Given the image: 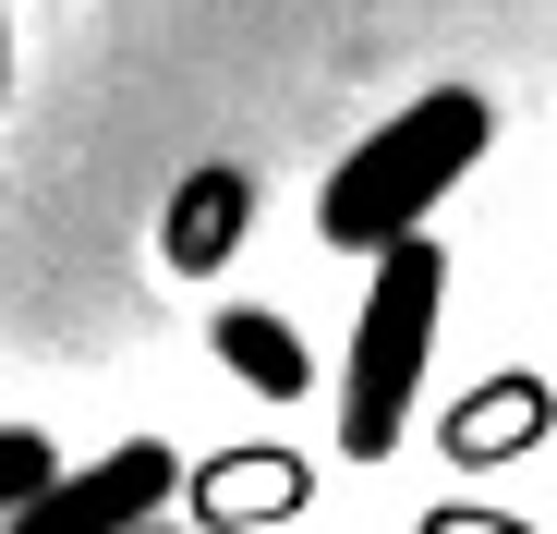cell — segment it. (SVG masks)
<instances>
[{
	"mask_svg": "<svg viewBox=\"0 0 557 534\" xmlns=\"http://www.w3.org/2000/svg\"><path fill=\"white\" fill-rule=\"evenodd\" d=\"M485 146H497V98H485V85H436V98L388 110L376 134H351V158L327 170V195H315V231L339 255H388V243H412L436 219V195Z\"/></svg>",
	"mask_w": 557,
	"mask_h": 534,
	"instance_id": "1",
	"label": "cell"
},
{
	"mask_svg": "<svg viewBox=\"0 0 557 534\" xmlns=\"http://www.w3.org/2000/svg\"><path fill=\"white\" fill-rule=\"evenodd\" d=\"M448 316V243L412 231L376 255V280L351 304V377H339V462H388L412 437V389H424V352Z\"/></svg>",
	"mask_w": 557,
	"mask_h": 534,
	"instance_id": "2",
	"label": "cell"
},
{
	"mask_svg": "<svg viewBox=\"0 0 557 534\" xmlns=\"http://www.w3.org/2000/svg\"><path fill=\"white\" fill-rule=\"evenodd\" d=\"M170 486H182L170 437H122V450L49 474L25 510H0V534H158L170 522Z\"/></svg>",
	"mask_w": 557,
	"mask_h": 534,
	"instance_id": "3",
	"label": "cell"
},
{
	"mask_svg": "<svg viewBox=\"0 0 557 534\" xmlns=\"http://www.w3.org/2000/svg\"><path fill=\"white\" fill-rule=\"evenodd\" d=\"M557 437V389L533 377V365H497L485 389H460L448 413H436V450L460 462V474H509V462H533Z\"/></svg>",
	"mask_w": 557,
	"mask_h": 534,
	"instance_id": "4",
	"label": "cell"
},
{
	"mask_svg": "<svg viewBox=\"0 0 557 534\" xmlns=\"http://www.w3.org/2000/svg\"><path fill=\"white\" fill-rule=\"evenodd\" d=\"M243 231H255V170H243V158H195V170L170 183V207H158L170 280H219V267L243 255Z\"/></svg>",
	"mask_w": 557,
	"mask_h": 534,
	"instance_id": "5",
	"label": "cell"
},
{
	"mask_svg": "<svg viewBox=\"0 0 557 534\" xmlns=\"http://www.w3.org/2000/svg\"><path fill=\"white\" fill-rule=\"evenodd\" d=\"M182 498H195V534H267L315 498V474L304 450H207V462H182Z\"/></svg>",
	"mask_w": 557,
	"mask_h": 534,
	"instance_id": "6",
	"label": "cell"
},
{
	"mask_svg": "<svg viewBox=\"0 0 557 534\" xmlns=\"http://www.w3.org/2000/svg\"><path fill=\"white\" fill-rule=\"evenodd\" d=\"M207 352L255 389V401H304L315 389V352H304V328L292 316H267V304H219L207 316Z\"/></svg>",
	"mask_w": 557,
	"mask_h": 534,
	"instance_id": "7",
	"label": "cell"
},
{
	"mask_svg": "<svg viewBox=\"0 0 557 534\" xmlns=\"http://www.w3.org/2000/svg\"><path fill=\"white\" fill-rule=\"evenodd\" d=\"M49 474H61V450H49V437H37V425H0V510H25Z\"/></svg>",
	"mask_w": 557,
	"mask_h": 534,
	"instance_id": "8",
	"label": "cell"
},
{
	"mask_svg": "<svg viewBox=\"0 0 557 534\" xmlns=\"http://www.w3.org/2000/svg\"><path fill=\"white\" fill-rule=\"evenodd\" d=\"M424 534H533V522H521V510H473V498H436Z\"/></svg>",
	"mask_w": 557,
	"mask_h": 534,
	"instance_id": "9",
	"label": "cell"
},
{
	"mask_svg": "<svg viewBox=\"0 0 557 534\" xmlns=\"http://www.w3.org/2000/svg\"><path fill=\"white\" fill-rule=\"evenodd\" d=\"M0 110H13V13H0Z\"/></svg>",
	"mask_w": 557,
	"mask_h": 534,
	"instance_id": "10",
	"label": "cell"
},
{
	"mask_svg": "<svg viewBox=\"0 0 557 534\" xmlns=\"http://www.w3.org/2000/svg\"><path fill=\"white\" fill-rule=\"evenodd\" d=\"M158 534H182V522H158Z\"/></svg>",
	"mask_w": 557,
	"mask_h": 534,
	"instance_id": "11",
	"label": "cell"
}]
</instances>
